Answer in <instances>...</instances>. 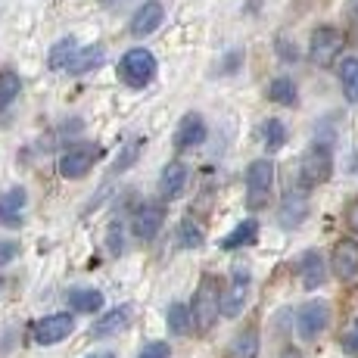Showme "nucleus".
Wrapping results in <instances>:
<instances>
[{
    "label": "nucleus",
    "instance_id": "31",
    "mask_svg": "<svg viewBox=\"0 0 358 358\" xmlns=\"http://www.w3.org/2000/svg\"><path fill=\"white\" fill-rule=\"evenodd\" d=\"M340 346H343V352L346 355H358V318L346 327V334L340 336Z\"/></svg>",
    "mask_w": 358,
    "mask_h": 358
},
{
    "label": "nucleus",
    "instance_id": "14",
    "mask_svg": "<svg viewBox=\"0 0 358 358\" xmlns=\"http://www.w3.org/2000/svg\"><path fill=\"white\" fill-rule=\"evenodd\" d=\"M162 19H165V10L159 0H147V3L134 13V19H131V34H134V38H150V34L162 25Z\"/></svg>",
    "mask_w": 358,
    "mask_h": 358
},
{
    "label": "nucleus",
    "instance_id": "3",
    "mask_svg": "<svg viewBox=\"0 0 358 358\" xmlns=\"http://www.w3.org/2000/svg\"><path fill=\"white\" fill-rule=\"evenodd\" d=\"M274 190V162L271 159H256L246 169V206L252 212L265 209Z\"/></svg>",
    "mask_w": 358,
    "mask_h": 358
},
{
    "label": "nucleus",
    "instance_id": "11",
    "mask_svg": "<svg viewBox=\"0 0 358 358\" xmlns=\"http://www.w3.org/2000/svg\"><path fill=\"white\" fill-rule=\"evenodd\" d=\"M206 134H209V128H206L203 115H199V113H187L181 122H178V128H175V150L199 147V143H206Z\"/></svg>",
    "mask_w": 358,
    "mask_h": 358
},
{
    "label": "nucleus",
    "instance_id": "40",
    "mask_svg": "<svg viewBox=\"0 0 358 358\" xmlns=\"http://www.w3.org/2000/svg\"><path fill=\"white\" fill-rule=\"evenodd\" d=\"M0 287H3V278H0Z\"/></svg>",
    "mask_w": 358,
    "mask_h": 358
},
{
    "label": "nucleus",
    "instance_id": "9",
    "mask_svg": "<svg viewBox=\"0 0 358 358\" xmlns=\"http://www.w3.org/2000/svg\"><path fill=\"white\" fill-rule=\"evenodd\" d=\"M97 156H100V150L94 147V143H75V147H69L63 153V159H59V175L69 178V181H78V178H85L87 171L94 169Z\"/></svg>",
    "mask_w": 358,
    "mask_h": 358
},
{
    "label": "nucleus",
    "instance_id": "17",
    "mask_svg": "<svg viewBox=\"0 0 358 358\" xmlns=\"http://www.w3.org/2000/svg\"><path fill=\"white\" fill-rule=\"evenodd\" d=\"M187 165L184 162H169L162 169V175H159V190H162V196L165 199H178L184 194V187H187Z\"/></svg>",
    "mask_w": 358,
    "mask_h": 358
},
{
    "label": "nucleus",
    "instance_id": "12",
    "mask_svg": "<svg viewBox=\"0 0 358 358\" xmlns=\"http://www.w3.org/2000/svg\"><path fill=\"white\" fill-rule=\"evenodd\" d=\"M330 268L340 280H355L358 278V240H340L334 246V259H330Z\"/></svg>",
    "mask_w": 358,
    "mask_h": 358
},
{
    "label": "nucleus",
    "instance_id": "26",
    "mask_svg": "<svg viewBox=\"0 0 358 358\" xmlns=\"http://www.w3.org/2000/svg\"><path fill=\"white\" fill-rule=\"evenodd\" d=\"M203 240H206V231L194 218H184V222L178 224V243H181V250H199Z\"/></svg>",
    "mask_w": 358,
    "mask_h": 358
},
{
    "label": "nucleus",
    "instance_id": "23",
    "mask_svg": "<svg viewBox=\"0 0 358 358\" xmlns=\"http://www.w3.org/2000/svg\"><path fill=\"white\" fill-rule=\"evenodd\" d=\"M103 59H106V47H103V44L85 47V50L78 53V59L72 63V69H69V72H72V75L94 72V69H100V66H103Z\"/></svg>",
    "mask_w": 358,
    "mask_h": 358
},
{
    "label": "nucleus",
    "instance_id": "36",
    "mask_svg": "<svg viewBox=\"0 0 358 358\" xmlns=\"http://www.w3.org/2000/svg\"><path fill=\"white\" fill-rule=\"evenodd\" d=\"M100 3H103V6H122L125 0H100Z\"/></svg>",
    "mask_w": 358,
    "mask_h": 358
},
{
    "label": "nucleus",
    "instance_id": "30",
    "mask_svg": "<svg viewBox=\"0 0 358 358\" xmlns=\"http://www.w3.org/2000/svg\"><path fill=\"white\" fill-rule=\"evenodd\" d=\"M141 150H143V137H131V141L122 147V153L115 156V165L113 169L115 171H128L131 165L137 162V156H141Z\"/></svg>",
    "mask_w": 358,
    "mask_h": 358
},
{
    "label": "nucleus",
    "instance_id": "35",
    "mask_svg": "<svg viewBox=\"0 0 358 358\" xmlns=\"http://www.w3.org/2000/svg\"><path fill=\"white\" fill-rule=\"evenodd\" d=\"M349 224H352V228L358 231V199L352 203V209H349Z\"/></svg>",
    "mask_w": 358,
    "mask_h": 358
},
{
    "label": "nucleus",
    "instance_id": "28",
    "mask_svg": "<svg viewBox=\"0 0 358 358\" xmlns=\"http://www.w3.org/2000/svg\"><path fill=\"white\" fill-rule=\"evenodd\" d=\"M19 91H22V81H19V75L10 72V69H3V72H0V109L10 106V103L19 97Z\"/></svg>",
    "mask_w": 358,
    "mask_h": 358
},
{
    "label": "nucleus",
    "instance_id": "6",
    "mask_svg": "<svg viewBox=\"0 0 358 358\" xmlns=\"http://www.w3.org/2000/svg\"><path fill=\"white\" fill-rule=\"evenodd\" d=\"M343 44H346V34L334 25H318L308 38V59L315 66H330L336 57H340Z\"/></svg>",
    "mask_w": 358,
    "mask_h": 358
},
{
    "label": "nucleus",
    "instance_id": "24",
    "mask_svg": "<svg viewBox=\"0 0 358 358\" xmlns=\"http://www.w3.org/2000/svg\"><path fill=\"white\" fill-rule=\"evenodd\" d=\"M340 85L349 103H358V57H346L340 63Z\"/></svg>",
    "mask_w": 358,
    "mask_h": 358
},
{
    "label": "nucleus",
    "instance_id": "32",
    "mask_svg": "<svg viewBox=\"0 0 358 358\" xmlns=\"http://www.w3.org/2000/svg\"><path fill=\"white\" fill-rule=\"evenodd\" d=\"M169 343H162V340H153V343H147V346L137 352V358H169Z\"/></svg>",
    "mask_w": 358,
    "mask_h": 358
},
{
    "label": "nucleus",
    "instance_id": "39",
    "mask_svg": "<svg viewBox=\"0 0 358 358\" xmlns=\"http://www.w3.org/2000/svg\"><path fill=\"white\" fill-rule=\"evenodd\" d=\"M352 16H358V0H352Z\"/></svg>",
    "mask_w": 358,
    "mask_h": 358
},
{
    "label": "nucleus",
    "instance_id": "37",
    "mask_svg": "<svg viewBox=\"0 0 358 358\" xmlns=\"http://www.w3.org/2000/svg\"><path fill=\"white\" fill-rule=\"evenodd\" d=\"M87 358H115L113 352H94V355H87Z\"/></svg>",
    "mask_w": 358,
    "mask_h": 358
},
{
    "label": "nucleus",
    "instance_id": "25",
    "mask_svg": "<svg viewBox=\"0 0 358 358\" xmlns=\"http://www.w3.org/2000/svg\"><path fill=\"white\" fill-rule=\"evenodd\" d=\"M165 321H169V330L178 336L190 334V327H194V315H190L187 306H181V302H171L169 312H165Z\"/></svg>",
    "mask_w": 358,
    "mask_h": 358
},
{
    "label": "nucleus",
    "instance_id": "7",
    "mask_svg": "<svg viewBox=\"0 0 358 358\" xmlns=\"http://www.w3.org/2000/svg\"><path fill=\"white\" fill-rule=\"evenodd\" d=\"M327 324H330V306L324 299H308L296 312V334L302 340H318L327 330Z\"/></svg>",
    "mask_w": 358,
    "mask_h": 358
},
{
    "label": "nucleus",
    "instance_id": "4",
    "mask_svg": "<svg viewBox=\"0 0 358 358\" xmlns=\"http://www.w3.org/2000/svg\"><path fill=\"white\" fill-rule=\"evenodd\" d=\"M119 78L125 81L128 87H147L150 81L156 78V57L147 50V47L128 50L119 63Z\"/></svg>",
    "mask_w": 358,
    "mask_h": 358
},
{
    "label": "nucleus",
    "instance_id": "38",
    "mask_svg": "<svg viewBox=\"0 0 358 358\" xmlns=\"http://www.w3.org/2000/svg\"><path fill=\"white\" fill-rule=\"evenodd\" d=\"M280 358H299V352H293V349H287V352L280 355Z\"/></svg>",
    "mask_w": 358,
    "mask_h": 358
},
{
    "label": "nucleus",
    "instance_id": "29",
    "mask_svg": "<svg viewBox=\"0 0 358 358\" xmlns=\"http://www.w3.org/2000/svg\"><path fill=\"white\" fill-rule=\"evenodd\" d=\"M262 137H265V147L271 150V153H278L280 147L287 143V128L280 119H268L265 125H262Z\"/></svg>",
    "mask_w": 358,
    "mask_h": 358
},
{
    "label": "nucleus",
    "instance_id": "2",
    "mask_svg": "<svg viewBox=\"0 0 358 358\" xmlns=\"http://www.w3.org/2000/svg\"><path fill=\"white\" fill-rule=\"evenodd\" d=\"M334 175V153H330L327 143H312V147L302 153L299 159V184L302 190L321 187V184L330 181Z\"/></svg>",
    "mask_w": 358,
    "mask_h": 358
},
{
    "label": "nucleus",
    "instance_id": "13",
    "mask_svg": "<svg viewBox=\"0 0 358 358\" xmlns=\"http://www.w3.org/2000/svg\"><path fill=\"white\" fill-rule=\"evenodd\" d=\"M299 280L306 290H318L327 280V262L318 250H306L299 259Z\"/></svg>",
    "mask_w": 358,
    "mask_h": 358
},
{
    "label": "nucleus",
    "instance_id": "10",
    "mask_svg": "<svg viewBox=\"0 0 358 358\" xmlns=\"http://www.w3.org/2000/svg\"><path fill=\"white\" fill-rule=\"evenodd\" d=\"M165 224V206L162 203H143L131 215V231L137 240H156V234Z\"/></svg>",
    "mask_w": 358,
    "mask_h": 358
},
{
    "label": "nucleus",
    "instance_id": "1",
    "mask_svg": "<svg viewBox=\"0 0 358 358\" xmlns=\"http://www.w3.org/2000/svg\"><path fill=\"white\" fill-rule=\"evenodd\" d=\"M190 315H194V330H199V334H209L215 327L218 315H222V287H218L215 274L199 278L194 302H190Z\"/></svg>",
    "mask_w": 358,
    "mask_h": 358
},
{
    "label": "nucleus",
    "instance_id": "16",
    "mask_svg": "<svg viewBox=\"0 0 358 358\" xmlns=\"http://www.w3.org/2000/svg\"><path fill=\"white\" fill-rule=\"evenodd\" d=\"M131 315H134V308H131V306L113 308V312H106V315H103V318L97 321V324L91 327V336H97V340H106V336L122 334V330L131 324Z\"/></svg>",
    "mask_w": 358,
    "mask_h": 358
},
{
    "label": "nucleus",
    "instance_id": "22",
    "mask_svg": "<svg viewBox=\"0 0 358 358\" xmlns=\"http://www.w3.org/2000/svg\"><path fill=\"white\" fill-rule=\"evenodd\" d=\"M66 302L72 312H81V315H94L103 308V293L100 290H87V287H78V290H69L66 293Z\"/></svg>",
    "mask_w": 358,
    "mask_h": 358
},
{
    "label": "nucleus",
    "instance_id": "20",
    "mask_svg": "<svg viewBox=\"0 0 358 358\" xmlns=\"http://www.w3.org/2000/svg\"><path fill=\"white\" fill-rule=\"evenodd\" d=\"M78 53H81L78 41H75V38H63V41H57V44H53L50 57H47V66H50L53 72H69L72 63L78 59Z\"/></svg>",
    "mask_w": 358,
    "mask_h": 358
},
{
    "label": "nucleus",
    "instance_id": "27",
    "mask_svg": "<svg viewBox=\"0 0 358 358\" xmlns=\"http://www.w3.org/2000/svg\"><path fill=\"white\" fill-rule=\"evenodd\" d=\"M268 100L280 103V106H296V85L293 78H287V75H280V78H274L271 85H268Z\"/></svg>",
    "mask_w": 358,
    "mask_h": 358
},
{
    "label": "nucleus",
    "instance_id": "15",
    "mask_svg": "<svg viewBox=\"0 0 358 358\" xmlns=\"http://www.w3.org/2000/svg\"><path fill=\"white\" fill-rule=\"evenodd\" d=\"M29 206V194L22 187H10L0 194V224L19 228L22 224V209Z\"/></svg>",
    "mask_w": 358,
    "mask_h": 358
},
{
    "label": "nucleus",
    "instance_id": "19",
    "mask_svg": "<svg viewBox=\"0 0 358 358\" xmlns=\"http://www.w3.org/2000/svg\"><path fill=\"white\" fill-rule=\"evenodd\" d=\"M306 215H308V199L306 194H287L284 196V203H280V224L284 228H299L302 222H306Z\"/></svg>",
    "mask_w": 358,
    "mask_h": 358
},
{
    "label": "nucleus",
    "instance_id": "21",
    "mask_svg": "<svg viewBox=\"0 0 358 358\" xmlns=\"http://www.w3.org/2000/svg\"><path fill=\"white\" fill-rule=\"evenodd\" d=\"M262 340H259V330L256 327H243L237 336L231 340L228 346V358H259Z\"/></svg>",
    "mask_w": 358,
    "mask_h": 358
},
{
    "label": "nucleus",
    "instance_id": "5",
    "mask_svg": "<svg viewBox=\"0 0 358 358\" xmlns=\"http://www.w3.org/2000/svg\"><path fill=\"white\" fill-rule=\"evenodd\" d=\"M250 290H252V274L246 265H234L228 287L222 290V315L224 318H237L240 312L250 302Z\"/></svg>",
    "mask_w": 358,
    "mask_h": 358
},
{
    "label": "nucleus",
    "instance_id": "34",
    "mask_svg": "<svg viewBox=\"0 0 358 358\" xmlns=\"http://www.w3.org/2000/svg\"><path fill=\"white\" fill-rule=\"evenodd\" d=\"M109 252H113V256H119L122 252V231L115 234V224L109 228Z\"/></svg>",
    "mask_w": 358,
    "mask_h": 358
},
{
    "label": "nucleus",
    "instance_id": "18",
    "mask_svg": "<svg viewBox=\"0 0 358 358\" xmlns=\"http://www.w3.org/2000/svg\"><path fill=\"white\" fill-rule=\"evenodd\" d=\"M256 240H259V222H256V218H243V222H240L231 234H224L218 246L231 252V250H243V246H252Z\"/></svg>",
    "mask_w": 358,
    "mask_h": 358
},
{
    "label": "nucleus",
    "instance_id": "8",
    "mask_svg": "<svg viewBox=\"0 0 358 358\" xmlns=\"http://www.w3.org/2000/svg\"><path fill=\"white\" fill-rule=\"evenodd\" d=\"M75 330V318L69 312H57V315H47V318L34 321L31 324V336L38 346H57L63 343L69 334Z\"/></svg>",
    "mask_w": 358,
    "mask_h": 358
},
{
    "label": "nucleus",
    "instance_id": "33",
    "mask_svg": "<svg viewBox=\"0 0 358 358\" xmlns=\"http://www.w3.org/2000/svg\"><path fill=\"white\" fill-rule=\"evenodd\" d=\"M19 252V243H13V240H0V265H6V262H13Z\"/></svg>",
    "mask_w": 358,
    "mask_h": 358
}]
</instances>
